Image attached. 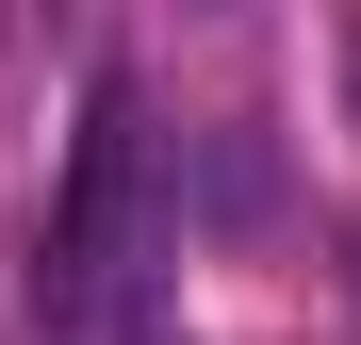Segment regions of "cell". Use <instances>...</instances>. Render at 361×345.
I'll return each mask as SVG.
<instances>
[{
    "instance_id": "6da1fadb",
    "label": "cell",
    "mask_w": 361,
    "mask_h": 345,
    "mask_svg": "<svg viewBox=\"0 0 361 345\" xmlns=\"http://www.w3.org/2000/svg\"><path fill=\"white\" fill-rule=\"evenodd\" d=\"M33 329L49 345H148V99L99 83L66 198H49V263H33Z\"/></svg>"
}]
</instances>
